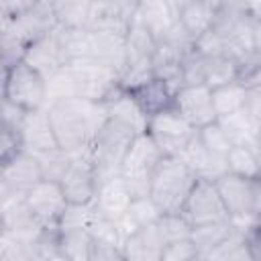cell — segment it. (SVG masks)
Returning a JSON list of instances; mask_svg holds the SVG:
<instances>
[{
  "instance_id": "1",
  "label": "cell",
  "mask_w": 261,
  "mask_h": 261,
  "mask_svg": "<svg viewBox=\"0 0 261 261\" xmlns=\"http://www.w3.org/2000/svg\"><path fill=\"white\" fill-rule=\"evenodd\" d=\"M45 108L57 147L69 155L86 153L96 128L106 118V110L100 102L82 96L57 98Z\"/></svg>"
},
{
  "instance_id": "2",
  "label": "cell",
  "mask_w": 261,
  "mask_h": 261,
  "mask_svg": "<svg viewBox=\"0 0 261 261\" xmlns=\"http://www.w3.org/2000/svg\"><path fill=\"white\" fill-rule=\"evenodd\" d=\"M196 177L198 175L177 155H163L149 177L147 194L161 214L179 212Z\"/></svg>"
},
{
  "instance_id": "3",
  "label": "cell",
  "mask_w": 261,
  "mask_h": 261,
  "mask_svg": "<svg viewBox=\"0 0 261 261\" xmlns=\"http://www.w3.org/2000/svg\"><path fill=\"white\" fill-rule=\"evenodd\" d=\"M212 181L234 226H239L241 230H249L255 222H259L261 179H247V177L222 171Z\"/></svg>"
},
{
  "instance_id": "4",
  "label": "cell",
  "mask_w": 261,
  "mask_h": 261,
  "mask_svg": "<svg viewBox=\"0 0 261 261\" xmlns=\"http://www.w3.org/2000/svg\"><path fill=\"white\" fill-rule=\"evenodd\" d=\"M135 135H137V130L118 118L106 116L102 120V124L94 133V137L90 141V149H88V155H90V161L94 165L98 179L118 173L122 157H124L130 141L135 139Z\"/></svg>"
},
{
  "instance_id": "5",
  "label": "cell",
  "mask_w": 261,
  "mask_h": 261,
  "mask_svg": "<svg viewBox=\"0 0 261 261\" xmlns=\"http://www.w3.org/2000/svg\"><path fill=\"white\" fill-rule=\"evenodd\" d=\"M4 102H10L24 112L47 106V77L33 67L27 59H20L8 67Z\"/></svg>"
},
{
  "instance_id": "6",
  "label": "cell",
  "mask_w": 261,
  "mask_h": 261,
  "mask_svg": "<svg viewBox=\"0 0 261 261\" xmlns=\"http://www.w3.org/2000/svg\"><path fill=\"white\" fill-rule=\"evenodd\" d=\"M161 157H163L161 149L155 145V141L145 130L135 135V139L130 141V145L122 157L120 169H118V173L128 184V190L133 196L147 194L149 177H151L153 169L157 167V163L161 161Z\"/></svg>"
},
{
  "instance_id": "7",
  "label": "cell",
  "mask_w": 261,
  "mask_h": 261,
  "mask_svg": "<svg viewBox=\"0 0 261 261\" xmlns=\"http://www.w3.org/2000/svg\"><path fill=\"white\" fill-rule=\"evenodd\" d=\"M22 198L31 218L43 230H57V222L67 206L59 181L43 177L37 184H33L29 190H24Z\"/></svg>"
},
{
  "instance_id": "8",
  "label": "cell",
  "mask_w": 261,
  "mask_h": 261,
  "mask_svg": "<svg viewBox=\"0 0 261 261\" xmlns=\"http://www.w3.org/2000/svg\"><path fill=\"white\" fill-rule=\"evenodd\" d=\"M65 71L71 77L75 96L102 102L104 96L118 84V73L90 57L71 61L65 65Z\"/></svg>"
},
{
  "instance_id": "9",
  "label": "cell",
  "mask_w": 261,
  "mask_h": 261,
  "mask_svg": "<svg viewBox=\"0 0 261 261\" xmlns=\"http://www.w3.org/2000/svg\"><path fill=\"white\" fill-rule=\"evenodd\" d=\"M145 133L155 141L163 155H179L188 141L196 135V128L173 108L153 114L145 122Z\"/></svg>"
},
{
  "instance_id": "10",
  "label": "cell",
  "mask_w": 261,
  "mask_h": 261,
  "mask_svg": "<svg viewBox=\"0 0 261 261\" xmlns=\"http://www.w3.org/2000/svg\"><path fill=\"white\" fill-rule=\"evenodd\" d=\"M179 212L190 222V226L228 220V212H226V208L218 196L214 181L206 179V177H196V181H194L190 194L186 196V202H184Z\"/></svg>"
},
{
  "instance_id": "11",
  "label": "cell",
  "mask_w": 261,
  "mask_h": 261,
  "mask_svg": "<svg viewBox=\"0 0 261 261\" xmlns=\"http://www.w3.org/2000/svg\"><path fill=\"white\" fill-rule=\"evenodd\" d=\"M59 186H61V192H63L67 204L86 206V204L94 202L98 177H96V171H94L88 151L71 155L69 165L59 179Z\"/></svg>"
},
{
  "instance_id": "12",
  "label": "cell",
  "mask_w": 261,
  "mask_h": 261,
  "mask_svg": "<svg viewBox=\"0 0 261 261\" xmlns=\"http://www.w3.org/2000/svg\"><path fill=\"white\" fill-rule=\"evenodd\" d=\"M173 110H177L196 130L212 120L216 112L212 106L210 88L204 84H184L173 94Z\"/></svg>"
},
{
  "instance_id": "13",
  "label": "cell",
  "mask_w": 261,
  "mask_h": 261,
  "mask_svg": "<svg viewBox=\"0 0 261 261\" xmlns=\"http://www.w3.org/2000/svg\"><path fill=\"white\" fill-rule=\"evenodd\" d=\"M130 198H133V194L128 190V184L124 181V177L120 173H114V175L98 179L94 206L98 212H102L110 220L118 222L122 218V214L126 212Z\"/></svg>"
},
{
  "instance_id": "14",
  "label": "cell",
  "mask_w": 261,
  "mask_h": 261,
  "mask_svg": "<svg viewBox=\"0 0 261 261\" xmlns=\"http://www.w3.org/2000/svg\"><path fill=\"white\" fill-rule=\"evenodd\" d=\"M18 130H20V139H22V149H27L35 155H43V153L59 149L55 143L53 128H51L49 114H47L45 106L24 112Z\"/></svg>"
},
{
  "instance_id": "15",
  "label": "cell",
  "mask_w": 261,
  "mask_h": 261,
  "mask_svg": "<svg viewBox=\"0 0 261 261\" xmlns=\"http://www.w3.org/2000/svg\"><path fill=\"white\" fill-rule=\"evenodd\" d=\"M126 92L133 98V102L137 104V108L143 112L145 118L173 108V94H175V90L165 80H161L157 75H151L149 80L141 82L139 86H135V88H130Z\"/></svg>"
},
{
  "instance_id": "16",
  "label": "cell",
  "mask_w": 261,
  "mask_h": 261,
  "mask_svg": "<svg viewBox=\"0 0 261 261\" xmlns=\"http://www.w3.org/2000/svg\"><path fill=\"white\" fill-rule=\"evenodd\" d=\"M165 245V239L159 230V224H147L137 228L135 232L126 234L122 239L120 251L122 259H133V261H159L161 249Z\"/></svg>"
},
{
  "instance_id": "17",
  "label": "cell",
  "mask_w": 261,
  "mask_h": 261,
  "mask_svg": "<svg viewBox=\"0 0 261 261\" xmlns=\"http://www.w3.org/2000/svg\"><path fill=\"white\" fill-rule=\"evenodd\" d=\"M214 14L216 6L212 0H179L175 4V22L192 41L212 29Z\"/></svg>"
},
{
  "instance_id": "18",
  "label": "cell",
  "mask_w": 261,
  "mask_h": 261,
  "mask_svg": "<svg viewBox=\"0 0 261 261\" xmlns=\"http://www.w3.org/2000/svg\"><path fill=\"white\" fill-rule=\"evenodd\" d=\"M0 175L4 179V184L14 190V192H24L29 190L33 184H37L39 179H43V169H41V161L35 153L22 149L10 163H6L4 167H0Z\"/></svg>"
},
{
  "instance_id": "19",
  "label": "cell",
  "mask_w": 261,
  "mask_h": 261,
  "mask_svg": "<svg viewBox=\"0 0 261 261\" xmlns=\"http://www.w3.org/2000/svg\"><path fill=\"white\" fill-rule=\"evenodd\" d=\"M24 59L37 67L45 77H51L53 73H57L59 69H63L67 63H65V57L61 53V47L57 43V37H55V29L39 39H35L33 43H29L27 47V55Z\"/></svg>"
},
{
  "instance_id": "20",
  "label": "cell",
  "mask_w": 261,
  "mask_h": 261,
  "mask_svg": "<svg viewBox=\"0 0 261 261\" xmlns=\"http://www.w3.org/2000/svg\"><path fill=\"white\" fill-rule=\"evenodd\" d=\"M90 59L114 69L116 73H120L124 67V61H126L124 35L112 33V31H92Z\"/></svg>"
},
{
  "instance_id": "21",
  "label": "cell",
  "mask_w": 261,
  "mask_h": 261,
  "mask_svg": "<svg viewBox=\"0 0 261 261\" xmlns=\"http://www.w3.org/2000/svg\"><path fill=\"white\" fill-rule=\"evenodd\" d=\"M137 14L153 33L155 41L163 39L175 27V6L171 0H139Z\"/></svg>"
},
{
  "instance_id": "22",
  "label": "cell",
  "mask_w": 261,
  "mask_h": 261,
  "mask_svg": "<svg viewBox=\"0 0 261 261\" xmlns=\"http://www.w3.org/2000/svg\"><path fill=\"white\" fill-rule=\"evenodd\" d=\"M241 77V59L234 57L232 53H218L204 57V73H202V84L212 88L237 82Z\"/></svg>"
},
{
  "instance_id": "23",
  "label": "cell",
  "mask_w": 261,
  "mask_h": 261,
  "mask_svg": "<svg viewBox=\"0 0 261 261\" xmlns=\"http://www.w3.org/2000/svg\"><path fill=\"white\" fill-rule=\"evenodd\" d=\"M159 216H161V212L155 206V202L149 198V194H143V196H133L130 198V204H128L126 212L122 214V218L116 224H118V230L124 239L126 234L135 232L137 228L157 222Z\"/></svg>"
},
{
  "instance_id": "24",
  "label": "cell",
  "mask_w": 261,
  "mask_h": 261,
  "mask_svg": "<svg viewBox=\"0 0 261 261\" xmlns=\"http://www.w3.org/2000/svg\"><path fill=\"white\" fill-rule=\"evenodd\" d=\"M224 169L228 173L247 177V179H261V161L259 149L243 143H234L228 153L224 155Z\"/></svg>"
},
{
  "instance_id": "25",
  "label": "cell",
  "mask_w": 261,
  "mask_h": 261,
  "mask_svg": "<svg viewBox=\"0 0 261 261\" xmlns=\"http://www.w3.org/2000/svg\"><path fill=\"white\" fill-rule=\"evenodd\" d=\"M55 37L61 47V53L65 57V63L80 61L90 57L92 49V31L88 27L82 29H65V27H55Z\"/></svg>"
},
{
  "instance_id": "26",
  "label": "cell",
  "mask_w": 261,
  "mask_h": 261,
  "mask_svg": "<svg viewBox=\"0 0 261 261\" xmlns=\"http://www.w3.org/2000/svg\"><path fill=\"white\" fill-rule=\"evenodd\" d=\"M57 245L63 259L90 261L92 237L88 226H65L57 228Z\"/></svg>"
},
{
  "instance_id": "27",
  "label": "cell",
  "mask_w": 261,
  "mask_h": 261,
  "mask_svg": "<svg viewBox=\"0 0 261 261\" xmlns=\"http://www.w3.org/2000/svg\"><path fill=\"white\" fill-rule=\"evenodd\" d=\"M210 96H212V106H214L216 118H222V116L241 112L245 108L247 96H249V88L243 82L237 80V82H230V84L212 88L210 90Z\"/></svg>"
},
{
  "instance_id": "28",
  "label": "cell",
  "mask_w": 261,
  "mask_h": 261,
  "mask_svg": "<svg viewBox=\"0 0 261 261\" xmlns=\"http://www.w3.org/2000/svg\"><path fill=\"white\" fill-rule=\"evenodd\" d=\"M234 224L228 220H218V222H206V224H196L190 228V239L198 249V259L208 253L210 249H214L218 243H222L230 232H232Z\"/></svg>"
},
{
  "instance_id": "29",
  "label": "cell",
  "mask_w": 261,
  "mask_h": 261,
  "mask_svg": "<svg viewBox=\"0 0 261 261\" xmlns=\"http://www.w3.org/2000/svg\"><path fill=\"white\" fill-rule=\"evenodd\" d=\"M49 2L57 27L82 29L88 24L90 8H92L90 0H49Z\"/></svg>"
},
{
  "instance_id": "30",
  "label": "cell",
  "mask_w": 261,
  "mask_h": 261,
  "mask_svg": "<svg viewBox=\"0 0 261 261\" xmlns=\"http://www.w3.org/2000/svg\"><path fill=\"white\" fill-rule=\"evenodd\" d=\"M196 135H198L200 143L204 145V149L210 155L218 157V159H224V155L228 153V149L234 145L232 139H230V135L226 133V128L222 126V122L218 118L212 120V122H208V124H204V126H200L196 130Z\"/></svg>"
},
{
  "instance_id": "31",
  "label": "cell",
  "mask_w": 261,
  "mask_h": 261,
  "mask_svg": "<svg viewBox=\"0 0 261 261\" xmlns=\"http://www.w3.org/2000/svg\"><path fill=\"white\" fill-rule=\"evenodd\" d=\"M22 151V139L20 130L0 118V167L10 163L18 153Z\"/></svg>"
},
{
  "instance_id": "32",
  "label": "cell",
  "mask_w": 261,
  "mask_h": 261,
  "mask_svg": "<svg viewBox=\"0 0 261 261\" xmlns=\"http://www.w3.org/2000/svg\"><path fill=\"white\" fill-rule=\"evenodd\" d=\"M27 47H29V41H24L20 35H16L10 27H6L0 35V57L12 65L20 59H24L27 55Z\"/></svg>"
},
{
  "instance_id": "33",
  "label": "cell",
  "mask_w": 261,
  "mask_h": 261,
  "mask_svg": "<svg viewBox=\"0 0 261 261\" xmlns=\"http://www.w3.org/2000/svg\"><path fill=\"white\" fill-rule=\"evenodd\" d=\"M192 259H198V249L190 237L167 241L159 257V261H192Z\"/></svg>"
},
{
  "instance_id": "34",
  "label": "cell",
  "mask_w": 261,
  "mask_h": 261,
  "mask_svg": "<svg viewBox=\"0 0 261 261\" xmlns=\"http://www.w3.org/2000/svg\"><path fill=\"white\" fill-rule=\"evenodd\" d=\"M159 230L167 241H173V239H184V237H190V222L184 218L181 212H171V214H161L159 220Z\"/></svg>"
},
{
  "instance_id": "35",
  "label": "cell",
  "mask_w": 261,
  "mask_h": 261,
  "mask_svg": "<svg viewBox=\"0 0 261 261\" xmlns=\"http://www.w3.org/2000/svg\"><path fill=\"white\" fill-rule=\"evenodd\" d=\"M8 63L0 57V98H4V88H6V77H8Z\"/></svg>"
},
{
  "instance_id": "36",
  "label": "cell",
  "mask_w": 261,
  "mask_h": 261,
  "mask_svg": "<svg viewBox=\"0 0 261 261\" xmlns=\"http://www.w3.org/2000/svg\"><path fill=\"white\" fill-rule=\"evenodd\" d=\"M0 118H2V98H0Z\"/></svg>"
},
{
  "instance_id": "37",
  "label": "cell",
  "mask_w": 261,
  "mask_h": 261,
  "mask_svg": "<svg viewBox=\"0 0 261 261\" xmlns=\"http://www.w3.org/2000/svg\"><path fill=\"white\" fill-rule=\"evenodd\" d=\"M2 230H4V226H2V220H0V232H2Z\"/></svg>"
},
{
  "instance_id": "38",
  "label": "cell",
  "mask_w": 261,
  "mask_h": 261,
  "mask_svg": "<svg viewBox=\"0 0 261 261\" xmlns=\"http://www.w3.org/2000/svg\"><path fill=\"white\" fill-rule=\"evenodd\" d=\"M90 2H100V0H90Z\"/></svg>"
}]
</instances>
